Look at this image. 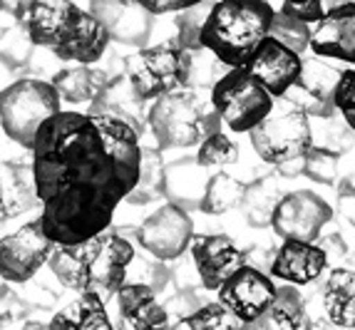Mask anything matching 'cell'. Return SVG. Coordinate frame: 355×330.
<instances>
[{
    "mask_svg": "<svg viewBox=\"0 0 355 330\" xmlns=\"http://www.w3.org/2000/svg\"><path fill=\"white\" fill-rule=\"evenodd\" d=\"M30 152L37 221L55 246H75L110 229L142 169L137 127L100 112L60 110L37 130Z\"/></svg>",
    "mask_w": 355,
    "mask_h": 330,
    "instance_id": "1",
    "label": "cell"
},
{
    "mask_svg": "<svg viewBox=\"0 0 355 330\" xmlns=\"http://www.w3.org/2000/svg\"><path fill=\"white\" fill-rule=\"evenodd\" d=\"M135 246L125 236L107 229L75 246H58L48 259L58 281L77 293H97L102 301L125 286Z\"/></svg>",
    "mask_w": 355,
    "mask_h": 330,
    "instance_id": "2",
    "label": "cell"
},
{
    "mask_svg": "<svg viewBox=\"0 0 355 330\" xmlns=\"http://www.w3.org/2000/svg\"><path fill=\"white\" fill-rule=\"evenodd\" d=\"M273 8L268 0H219L209 8L199 33V47L226 67H243L271 35Z\"/></svg>",
    "mask_w": 355,
    "mask_h": 330,
    "instance_id": "3",
    "label": "cell"
},
{
    "mask_svg": "<svg viewBox=\"0 0 355 330\" xmlns=\"http://www.w3.org/2000/svg\"><path fill=\"white\" fill-rule=\"evenodd\" d=\"M147 124L157 144L164 149L194 147L211 132H219V114L204 112L202 102L189 89L162 94L152 102L147 112Z\"/></svg>",
    "mask_w": 355,
    "mask_h": 330,
    "instance_id": "4",
    "label": "cell"
},
{
    "mask_svg": "<svg viewBox=\"0 0 355 330\" xmlns=\"http://www.w3.org/2000/svg\"><path fill=\"white\" fill-rule=\"evenodd\" d=\"M62 110L58 92L45 80L25 77L0 89V127L15 144L30 149L42 124Z\"/></svg>",
    "mask_w": 355,
    "mask_h": 330,
    "instance_id": "5",
    "label": "cell"
},
{
    "mask_svg": "<svg viewBox=\"0 0 355 330\" xmlns=\"http://www.w3.org/2000/svg\"><path fill=\"white\" fill-rule=\"evenodd\" d=\"M281 100H286L284 105H273L271 112L249 132L256 154L276 166L303 159L313 149V132L308 114L288 97Z\"/></svg>",
    "mask_w": 355,
    "mask_h": 330,
    "instance_id": "6",
    "label": "cell"
},
{
    "mask_svg": "<svg viewBox=\"0 0 355 330\" xmlns=\"http://www.w3.org/2000/svg\"><path fill=\"white\" fill-rule=\"evenodd\" d=\"M125 80L142 102L177 92L189 82V50L179 45H157L125 58Z\"/></svg>",
    "mask_w": 355,
    "mask_h": 330,
    "instance_id": "7",
    "label": "cell"
},
{
    "mask_svg": "<svg viewBox=\"0 0 355 330\" xmlns=\"http://www.w3.org/2000/svg\"><path fill=\"white\" fill-rule=\"evenodd\" d=\"M211 107L231 132H251L271 112L273 97L246 67H231L214 82Z\"/></svg>",
    "mask_w": 355,
    "mask_h": 330,
    "instance_id": "8",
    "label": "cell"
},
{
    "mask_svg": "<svg viewBox=\"0 0 355 330\" xmlns=\"http://www.w3.org/2000/svg\"><path fill=\"white\" fill-rule=\"evenodd\" d=\"M333 209L315 191H291L276 199L271 209V226L284 241H308L313 243L323 226L331 221Z\"/></svg>",
    "mask_w": 355,
    "mask_h": 330,
    "instance_id": "9",
    "label": "cell"
},
{
    "mask_svg": "<svg viewBox=\"0 0 355 330\" xmlns=\"http://www.w3.org/2000/svg\"><path fill=\"white\" fill-rule=\"evenodd\" d=\"M55 243L42 234L40 221H30L0 238V276L8 283H25L48 263Z\"/></svg>",
    "mask_w": 355,
    "mask_h": 330,
    "instance_id": "10",
    "label": "cell"
},
{
    "mask_svg": "<svg viewBox=\"0 0 355 330\" xmlns=\"http://www.w3.org/2000/svg\"><path fill=\"white\" fill-rule=\"evenodd\" d=\"M191 236H194V221L189 211L169 201L144 218V224L137 231V241L154 259L177 261L189 248Z\"/></svg>",
    "mask_w": 355,
    "mask_h": 330,
    "instance_id": "11",
    "label": "cell"
},
{
    "mask_svg": "<svg viewBox=\"0 0 355 330\" xmlns=\"http://www.w3.org/2000/svg\"><path fill=\"white\" fill-rule=\"evenodd\" d=\"M276 288L279 286H273L271 276H266V273L254 268V266L243 263L234 276H229L216 288V293H219V301L216 303L224 306L234 318L246 325L259 318L261 313L271 306Z\"/></svg>",
    "mask_w": 355,
    "mask_h": 330,
    "instance_id": "12",
    "label": "cell"
},
{
    "mask_svg": "<svg viewBox=\"0 0 355 330\" xmlns=\"http://www.w3.org/2000/svg\"><path fill=\"white\" fill-rule=\"evenodd\" d=\"M303 60L296 50L286 47L273 35L263 37L261 45L254 50V55L246 62V70L259 80V85L266 89L271 97H286L293 89L298 75H301Z\"/></svg>",
    "mask_w": 355,
    "mask_h": 330,
    "instance_id": "13",
    "label": "cell"
},
{
    "mask_svg": "<svg viewBox=\"0 0 355 330\" xmlns=\"http://www.w3.org/2000/svg\"><path fill=\"white\" fill-rule=\"evenodd\" d=\"M191 259H194L199 281L207 290H216L229 276L246 263L243 251L231 241L229 236L221 234H204L191 236L189 241Z\"/></svg>",
    "mask_w": 355,
    "mask_h": 330,
    "instance_id": "14",
    "label": "cell"
},
{
    "mask_svg": "<svg viewBox=\"0 0 355 330\" xmlns=\"http://www.w3.org/2000/svg\"><path fill=\"white\" fill-rule=\"evenodd\" d=\"M315 58L343 60L355 65V3H338L315 23L308 37Z\"/></svg>",
    "mask_w": 355,
    "mask_h": 330,
    "instance_id": "15",
    "label": "cell"
},
{
    "mask_svg": "<svg viewBox=\"0 0 355 330\" xmlns=\"http://www.w3.org/2000/svg\"><path fill=\"white\" fill-rule=\"evenodd\" d=\"M89 12L102 23L110 40L125 45H144L149 35L152 15L137 0H92Z\"/></svg>",
    "mask_w": 355,
    "mask_h": 330,
    "instance_id": "16",
    "label": "cell"
},
{
    "mask_svg": "<svg viewBox=\"0 0 355 330\" xmlns=\"http://www.w3.org/2000/svg\"><path fill=\"white\" fill-rule=\"evenodd\" d=\"M117 315L114 323L117 330H154L166 325V311L149 286L144 283H125L114 293Z\"/></svg>",
    "mask_w": 355,
    "mask_h": 330,
    "instance_id": "17",
    "label": "cell"
},
{
    "mask_svg": "<svg viewBox=\"0 0 355 330\" xmlns=\"http://www.w3.org/2000/svg\"><path fill=\"white\" fill-rule=\"evenodd\" d=\"M107 45H110V35L102 28L100 20L89 10L77 12L75 23L67 30V35L62 37L53 53L65 62H77V65H95L105 58Z\"/></svg>",
    "mask_w": 355,
    "mask_h": 330,
    "instance_id": "18",
    "label": "cell"
},
{
    "mask_svg": "<svg viewBox=\"0 0 355 330\" xmlns=\"http://www.w3.org/2000/svg\"><path fill=\"white\" fill-rule=\"evenodd\" d=\"M326 263L328 256L323 248L308 241H284V246L273 256L271 276L291 286H306L323 273Z\"/></svg>",
    "mask_w": 355,
    "mask_h": 330,
    "instance_id": "19",
    "label": "cell"
},
{
    "mask_svg": "<svg viewBox=\"0 0 355 330\" xmlns=\"http://www.w3.org/2000/svg\"><path fill=\"white\" fill-rule=\"evenodd\" d=\"M35 179L33 166L23 162H0V221L18 218L35 209Z\"/></svg>",
    "mask_w": 355,
    "mask_h": 330,
    "instance_id": "20",
    "label": "cell"
},
{
    "mask_svg": "<svg viewBox=\"0 0 355 330\" xmlns=\"http://www.w3.org/2000/svg\"><path fill=\"white\" fill-rule=\"evenodd\" d=\"M243 330H313L306 303L293 286H279L271 306L259 318L243 325Z\"/></svg>",
    "mask_w": 355,
    "mask_h": 330,
    "instance_id": "21",
    "label": "cell"
},
{
    "mask_svg": "<svg viewBox=\"0 0 355 330\" xmlns=\"http://www.w3.org/2000/svg\"><path fill=\"white\" fill-rule=\"evenodd\" d=\"M107 82H110V77L105 75V70L77 65L58 72L50 85L58 92L60 102H67V105H95L100 100V94L105 92Z\"/></svg>",
    "mask_w": 355,
    "mask_h": 330,
    "instance_id": "22",
    "label": "cell"
},
{
    "mask_svg": "<svg viewBox=\"0 0 355 330\" xmlns=\"http://www.w3.org/2000/svg\"><path fill=\"white\" fill-rule=\"evenodd\" d=\"M50 330H114L107 306L97 293H80L58 311L48 323Z\"/></svg>",
    "mask_w": 355,
    "mask_h": 330,
    "instance_id": "23",
    "label": "cell"
},
{
    "mask_svg": "<svg viewBox=\"0 0 355 330\" xmlns=\"http://www.w3.org/2000/svg\"><path fill=\"white\" fill-rule=\"evenodd\" d=\"M340 72L343 70H336V67L326 65L320 58L303 60L301 75H298L293 87L313 102L315 114L328 117L333 110V94H336V85H338V80H340Z\"/></svg>",
    "mask_w": 355,
    "mask_h": 330,
    "instance_id": "24",
    "label": "cell"
},
{
    "mask_svg": "<svg viewBox=\"0 0 355 330\" xmlns=\"http://www.w3.org/2000/svg\"><path fill=\"white\" fill-rule=\"evenodd\" d=\"M323 306L338 328H355V271L336 268L323 288Z\"/></svg>",
    "mask_w": 355,
    "mask_h": 330,
    "instance_id": "25",
    "label": "cell"
},
{
    "mask_svg": "<svg viewBox=\"0 0 355 330\" xmlns=\"http://www.w3.org/2000/svg\"><path fill=\"white\" fill-rule=\"evenodd\" d=\"M207 182V169L196 159L179 162V164H172L169 169H164V186H162V191H166L172 204H177L182 209H187L189 204L199 207Z\"/></svg>",
    "mask_w": 355,
    "mask_h": 330,
    "instance_id": "26",
    "label": "cell"
},
{
    "mask_svg": "<svg viewBox=\"0 0 355 330\" xmlns=\"http://www.w3.org/2000/svg\"><path fill=\"white\" fill-rule=\"evenodd\" d=\"M243 199H246V186H243L239 179L231 177V174L221 171V174L209 177L202 201H199V209H202L204 214L219 216V214H226L234 207H239Z\"/></svg>",
    "mask_w": 355,
    "mask_h": 330,
    "instance_id": "27",
    "label": "cell"
},
{
    "mask_svg": "<svg viewBox=\"0 0 355 330\" xmlns=\"http://www.w3.org/2000/svg\"><path fill=\"white\" fill-rule=\"evenodd\" d=\"M239 159L236 144L224 134V132H211L199 141V152H196V162L204 169H219V166L234 164Z\"/></svg>",
    "mask_w": 355,
    "mask_h": 330,
    "instance_id": "28",
    "label": "cell"
},
{
    "mask_svg": "<svg viewBox=\"0 0 355 330\" xmlns=\"http://www.w3.org/2000/svg\"><path fill=\"white\" fill-rule=\"evenodd\" d=\"M182 325H187L189 330H243L241 320L234 318L219 303H204Z\"/></svg>",
    "mask_w": 355,
    "mask_h": 330,
    "instance_id": "29",
    "label": "cell"
},
{
    "mask_svg": "<svg viewBox=\"0 0 355 330\" xmlns=\"http://www.w3.org/2000/svg\"><path fill=\"white\" fill-rule=\"evenodd\" d=\"M164 186V164L159 159V152L142 147V169H139V182L137 189L130 194V199L139 196V199H149Z\"/></svg>",
    "mask_w": 355,
    "mask_h": 330,
    "instance_id": "30",
    "label": "cell"
},
{
    "mask_svg": "<svg viewBox=\"0 0 355 330\" xmlns=\"http://www.w3.org/2000/svg\"><path fill=\"white\" fill-rule=\"evenodd\" d=\"M271 35L276 37V40L284 42L286 47H291V50H296V53L301 55L308 47L311 30H308V25L288 18V15H284V12H276V15H273V23H271Z\"/></svg>",
    "mask_w": 355,
    "mask_h": 330,
    "instance_id": "31",
    "label": "cell"
},
{
    "mask_svg": "<svg viewBox=\"0 0 355 330\" xmlns=\"http://www.w3.org/2000/svg\"><path fill=\"white\" fill-rule=\"evenodd\" d=\"M333 107L343 114L345 124L355 132V67L340 72V80L336 85V94H333Z\"/></svg>",
    "mask_w": 355,
    "mask_h": 330,
    "instance_id": "32",
    "label": "cell"
},
{
    "mask_svg": "<svg viewBox=\"0 0 355 330\" xmlns=\"http://www.w3.org/2000/svg\"><path fill=\"white\" fill-rule=\"evenodd\" d=\"M303 162H306V166H303L306 174L313 177L315 182H323V184L336 182L338 159L333 152H328V149H311V152L303 157Z\"/></svg>",
    "mask_w": 355,
    "mask_h": 330,
    "instance_id": "33",
    "label": "cell"
},
{
    "mask_svg": "<svg viewBox=\"0 0 355 330\" xmlns=\"http://www.w3.org/2000/svg\"><path fill=\"white\" fill-rule=\"evenodd\" d=\"M209 8L194 6L189 10H182V18H179V47L184 50H196L199 47V33H202L204 18H207Z\"/></svg>",
    "mask_w": 355,
    "mask_h": 330,
    "instance_id": "34",
    "label": "cell"
},
{
    "mask_svg": "<svg viewBox=\"0 0 355 330\" xmlns=\"http://www.w3.org/2000/svg\"><path fill=\"white\" fill-rule=\"evenodd\" d=\"M284 15L303 25H315L328 12L326 0H284Z\"/></svg>",
    "mask_w": 355,
    "mask_h": 330,
    "instance_id": "35",
    "label": "cell"
},
{
    "mask_svg": "<svg viewBox=\"0 0 355 330\" xmlns=\"http://www.w3.org/2000/svg\"><path fill=\"white\" fill-rule=\"evenodd\" d=\"M28 35H25L23 25H15L6 33V35L0 37V58L12 62V65H18L28 58Z\"/></svg>",
    "mask_w": 355,
    "mask_h": 330,
    "instance_id": "36",
    "label": "cell"
},
{
    "mask_svg": "<svg viewBox=\"0 0 355 330\" xmlns=\"http://www.w3.org/2000/svg\"><path fill=\"white\" fill-rule=\"evenodd\" d=\"M28 315V306L20 301V295L10 286H0V328L18 323Z\"/></svg>",
    "mask_w": 355,
    "mask_h": 330,
    "instance_id": "37",
    "label": "cell"
},
{
    "mask_svg": "<svg viewBox=\"0 0 355 330\" xmlns=\"http://www.w3.org/2000/svg\"><path fill=\"white\" fill-rule=\"evenodd\" d=\"M149 15H166V12H182L194 6H202L204 0H137Z\"/></svg>",
    "mask_w": 355,
    "mask_h": 330,
    "instance_id": "38",
    "label": "cell"
},
{
    "mask_svg": "<svg viewBox=\"0 0 355 330\" xmlns=\"http://www.w3.org/2000/svg\"><path fill=\"white\" fill-rule=\"evenodd\" d=\"M35 3L37 0H0V12H6V15H10V18H15L20 23Z\"/></svg>",
    "mask_w": 355,
    "mask_h": 330,
    "instance_id": "39",
    "label": "cell"
},
{
    "mask_svg": "<svg viewBox=\"0 0 355 330\" xmlns=\"http://www.w3.org/2000/svg\"><path fill=\"white\" fill-rule=\"evenodd\" d=\"M23 330H50V328L45 323H25Z\"/></svg>",
    "mask_w": 355,
    "mask_h": 330,
    "instance_id": "40",
    "label": "cell"
},
{
    "mask_svg": "<svg viewBox=\"0 0 355 330\" xmlns=\"http://www.w3.org/2000/svg\"><path fill=\"white\" fill-rule=\"evenodd\" d=\"M154 330H169V328H166V325H164V328H154Z\"/></svg>",
    "mask_w": 355,
    "mask_h": 330,
    "instance_id": "41",
    "label": "cell"
}]
</instances>
